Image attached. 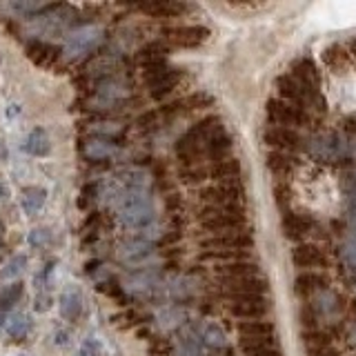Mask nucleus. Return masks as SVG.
Listing matches in <instances>:
<instances>
[{
  "label": "nucleus",
  "instance_id": "1",
  "mask_svg": "<svg viewBox=\"0 0 356 356\" xmlns=\"http://www.w3.org/2000/svg\"><path fill=\"white\" fill-rule=\"evenodd\" d=\"M116 207L120 222L129 229H147L156 220V207L147 189H122L116 194Z\"/></svg>",
  "mask_w": 356,
  "mask_h": 356
},
{
  "label": "nucleus",
  "instance_id": "2",
  "mask_svg": "<svg viewBox=\"0 0 356 356\" xmlns=\"http://www.w3.org/2000/svg\"><path fill=\"white\" fill-rule=\"evenodd\" d=\"M222 127V120L218 116H207L203 120L194 122L181 138L176 140V156L183 161V165H198L203 163V147L205 143L214 136V134Z\"/></svg>",
  "mask_w": 356,
  "mask_h": 356
},
{
  "label": "nucleus",
  "instance_id": "3",
  "mask_svg": "<svg viewBox=\"0 0 356 356\" xmlns=\"http://www.w3.org/2000/svg\"><path fill=\"white\" fill-rule=\"evenodd\" d=\"M243 205H203L198 209L200 229L209 234H225L245 227Z\"/></svg>",
  "mask_w": 356,
  "mask_h": 356
},
{
  "label": "nucleus",
  "instance_id": "4",
  "mask_svg": "<svg viewBox=\"0 0 356 356\" xmlns=\"http://www.w3.org/2000/svg\"><path fill=\"white\" fill-rule=\"evenodd\" d=\"M276 89H278V94H281V100H285V103H292L300 109L312 107V105L323 109L321 94L309 92V89H305L298 81H294L289 74H283V76L276 78Z\"/></svg>",
  "mask_w": 356,
  "mask_h": 356
},
{
  "label": "nucleus",
  "instance_id": "5",
  "mask_svg": "<svg viewBox=\"0 0 356 356\" xmlns=\"http://www.w3.org/2000/svg\"><path fill=\"white\" fill-rule=\"evenodd\" d=\"M198 198L205 205H243L245 198V187L238 181H225V183H214L207 185L198 192Z\"/></svg>",
  "mask_w": 356,
  "mask_h": 356
},
{
  "label": "nucleus",
  "instance_id": "6",
  "mask_svg": "<svg viewBox=\"0 0 356 356\" xmlns=\"http://www.w3.org/2000/svg\"><path fill=\"white\" fill-rule=\"evenodd\" d=\"M267 111V118H270L272 125L278 127H287V129H294V127H303L305 122L309 120L305 109H300L292 103H285L281 98H270L265 105Z\"/></svg>",
  "mask_w": 356,
  "mask_h": 356
},
{
  "label": "nucleus",
  "instance_id": "7",
  "mask_svg": "<svg viewBox=\"0 0 356 356\" xmlns=\"http://www.w3.org/2000/svg\"><path fill=\"white\" fill-rule=\"evenodd\" d=\"M100 38H103V29L98 25H85V27L74 29L65 40V47H63L65 58H81V56H85L87 51H92L96 47Z\"/></svg>",
  "mask_w": 356,
  "mask_h": 356
},
{
  "label": "nucleus",
  "instance_id": "8",
  "mask_svg": "<svg viewBox=\"0 0 356 356\" xmlns=\"http://www.w3.org/2000/svg\"><path fill=\"white\" fill-rule=\"evenodd\" d=\"M254 248V236L245 229L225 232V234H209L207 238L200 241V250L214 252V250H243L250 252Z\"/></svg>",
  "mask_w": 356,
  "mask_h": 356
},
{
  "label": "nucleus",
  "instance_id": "9",
  "mask_svg": "<svg viewBox=\"0 0 356 356\" xmlns=\"http://www.w3.org/2000/svg\"><path fill=\"white\" fill-rule=\"evenodd\" d=\"M309 154L314 156L316 161H323V163H334L339 161L343 152H345V143L339 134L334 131H325V134H316L314 138L309 140L307 145Z\"/></svg>",
  "mask_w": 356,
  "mask_h": 356
},
{
  "label": "nucleus",
  "instance_id": "10",
  "mask_svg": "<svg viewBox=\"0 0 356 356\" xmlns=\"http://www.w3.org/2000/svg\"><path fill=\"white\" fill-rule=\"evenodd\" d=\"M222 294L229 300H238V298H265L270 283L265 281L263 276H254V278H243V281H227L220 283Z\"/></svg>",
  "mask_w": 356,
  "mask_h": 356
},
{
  "label": "nucleus",
  "instance_id": "11",
  "mask_svg": "<svg viewBox=\"0 0 356 356\" xmlns=\"http://www.w3.org/2000/svg\"><path fill=\"white\" fill-rule=\"evenodd\" d=\"M145 81H147V85L152 89V96L161 98L165 94H170L172 89L178 85V81H181V72L167 70V67H163V63H159V65L147 67V72H145Z\"/></svg>",
  "mask_w": 356,
  "mask_h": 356
},
{
  "label": "nucleus",
  "instance_id": "12",
  "mask_svg": "<svg viewBox=\"0 0 356 356\" xmlns=\"http://www.w3.org/2000/svg\"><path fill=\"white\" fill-rule=\"evenodd\" d=\"M118 259L129 267H140L154 259V245L143 238H131L118 245Z\"/></svg>",
  "mask_w": 356,
  "mask_h": 356
},
{
  "label": "nucleus",
  "instance_id": "13",
  "mask_svg": "<svg viewBox=\"0 0 356 356\" xmlns=\"http://www.w3.org/2000/svg\"><path fill=\"white\" fill-rule=\"evenodd\" d=\"M165 38L178 47H200L209 38V29L203 25H181L165 29Z\"/></svg>",
  "mask_w": 356,
  "mask_h": 356
},
{
  "label": "nucleus",
  "instance_id": "14",
  "mask_svg": "<svg viewBox=\"0 0 356 356\" xmlns=\"http://www.w3.org/2000/svg\"><path fill=\"white\" fill-rule=\"evenodd\" d=\"M292 263L305 272H316V267L323 270V267L330 265L325 252H323L321 248H316V245H312V243L296 245V248L292 250Z\"/></svg>",
  "mask_w": 356,
  "mask_h": 356
},
{
  "label": "nucleus",
  "instance_id": "15",
  "mask_svg": "<svg viewBox=\"0 0 356 356\" xmlns=\"http://www.w3.org/2000/svg\"><path fill=\"white\" fill-rule=\"evenodd\" d=\"M263 140L265 145H270V147L278 149V152H294L298 147H303V138L298 136L296 129H287V127H278V125H272L263 131Z\"/></svg>",
  "mask_w": 356,
  "mask_h": 356
},
{
  "label": "nucleus",
  "instance_id": "16",
  "mask_svg": "<svg viewBox=\"0 0 356 356\" xmlns=\"http://www.w3.org/2000/svg\"><path fill=\"white\" fill-rule=\"evenodd\" d=\"M227 312L241 321H261L270 312V303H267V298H238L229 300Z\"/></svg>",
  "mask_w": 356,
  "mask_h": 356
},
{
  "label": "nucleus",
  "instance_id": "17",
  "mask_svg": "<svg viewBox=\"0 0 356 356\" xmlns=\"http://www.w3.org/2000/svg\"><path fill=\"white\" fill-rule=\"evenodd\" d=\"M289 76H292L294 81H298L305 89H309V92L321 94V72H318L316 63L307 58V56L292 63V67H289Z\"/></svg>",
  "mask_w": 356,
  "mask_h": 356
},
{
  "label": "nucleus",
  "instance_id": "18",
  "mask_svg": "<svg viewBox=\"0 0 356 356\" xmlns=\"http://www.w3.org/2000/svg\"><path fill=\"white\" fill-rule=\"evenodd\" d=\"M214 274L220 283L227 281H243V278H254L261 276V267L254 261H234V263H225V265H216Z\"/></svg>",
  "mask_w": 356,
  "mask_h": 356
},
{
  "label": "nucleus",
  "instance_id": "19",
  "mask_svg": "<svg viewBox=\"0 0 356 356\" xmlns=\"http://www.w3.org/2000/svg\"><path fill=\"white\" fill-rule=\"evenodd\" d=\"M74 11L67 7H54L49 14L40 16L33 27H36L40 33H60L63 29H67L74 22Z\"/></svg>",
  "mask_w": 356,
  "mask_h": 356
},
{
  "label": "nucleus",
  "instance_id": "20",
  "mask_svg": "<svg viewBox=\"0 0 356 356\" xmlns=\"http://www.w3.org/2000/svg\"><path fill=\"white\" fill-rule=\"evenodd\" d=\"M281 229L289 241H300L314 229V218L307 214H296V211H285L281 218Z\"/></svg>",
  "mask_w": 356,
  "mask_h": 356
},
{
  "label": "nucleus",
  "instance_id": "21",
  "mask_svg": "<svg viewBox=\"0 0 356 356\" xmlns=\"http://www.w3.org/2000/svg\"><path fill=\"white\" fill-rule=\"evenodd\" d=\"M327 285H330V278L321 272H300L294 278V292L303 298L323 292V289H327Z\"/></svg>",
  "mask_w": 356,
  "mask_h": 356
},
{
  "label": "nucleus",
  "instance_id": "22",
  "mask_svg": "<svg viewBox=\"0 0 356 356\" xmlns=\"http://www.w3.org/2000/svg\"><path fill=\"white\" fill-rule=\"evenodd\" d=\"M238 345L245 356H283V352L276 345V337H261V339L241 337Z\"/></svg>",
  "mask_w": 356,
  "mask_h": 356
},
{
  "label": "nucleus",
  "instance_id": "23",
  "mask_svg": "<svg viewBox=\"0 0 356 356\" xmlns=\"http://www.w3.org/2000/svg\"><path fill=\"white\" fill-rule=\"evenodd\" d=\"M243 167L236 159H225V161H216L207 167V178L216 183H225V181H238Z\"/></svg>",
  "mask_w": 356,
  "mask_h": 356
},
{
  "label": "nucleus",
  "instance_id": "24",
  "mask_svg": "<svg viewBox=\"0 0 356 356\" xmlns=\"http://www.w3.org/2000/svg\"><path fill=\"white\" fill-rule=\"evenodd\" d=\"M176 354L178 356H200V354H203V341H200V332H196L194 327H185L181 334H178Z\"/></svg>",
  "mask_w": 356,
  "mask_h": 356
},
{
  "label": "nucleus",
  "instance_id": "25",
  "mask_svg": "<svg viewBox=\"0 0 356 356\" xmlns=\"http://www.w3.org/2000/svg\"><path fill=\"white\" fill-rule=\"evenodd\" d=\"M265 165H267V170H270L272 174H276V176H287L296 167V159H294L292 154H287V152L272 149V152H267Z\"/></svg>",
  "mask_w": 356,
  "mask_h": 356
},
{
  "label": "nucleus",
  "instance_id": "26",
  "mask_svg": "<svg viewBox=\"0 0 356 356\" xmlns=\"http://www.w3.org/2000/svg\"><path fill=\"white\" fill-rule=\"evenodd\" d=\"M238 334L245 339H261V337H276V327L270 321H241L236 325Z\"/></svg>",
  "mask_w": 356,
  "mask_h": 356
},
{
  "label": "nucleus",
  "instance_id": "27",
  "mask_svg": "<svg viewBox=\"0 0 356 356\" xmlns=\"http://www.w3.org/2000/svg\"><path fill=\"white\" fill-rule=\"evenodd\" d=\"M116 181L122 189H145L149 183L147 172L136 170V167H125L116 174Z\"/></svg>",
  "mask_w": 356,
  "mask_h": 356
},
{
  "label": "nucleus",
  "instance_id": "28",
  "mask_svg": "<svg viewBox=\"0 0 356 356\" xmlns=\"http://www.w3.org/2000/svg\"><path fill=\"white\" fill-rule=\"evenodd\" d=\"M49 149H51V145H49L47 131H44L42 127L31 129L27 140H25V152L31 154V156H38V159H42V156L49 154Z\"/></svg>",
  "mask_w": 356,
  "mask_h": 356
},
{
  "label": "nucleus",
  "instance_id": "29",
  "mask_svg": "<svg viewBox=\"0 0 356 356\" xmlns=\"http://www.w3.org/2000/svg\"><path fill=\"white\" fill-rule=\"evenodd\" d=\"M44 200H47V192H44L42 187H27L25 192H22V211H25L27 216L31 214H38L42 209Z\"/></svg>",
  "mask_w": 356,
  "mask_h": 356
},
{
  "label": "nucleus",
  "instance_id": "30",
  "mask_svg": "<svg viewBox=\"0 0 356 356\" xmlns=\"http://www.w3.org/2000/svg\"><path fill=\"white\" fill-rule=\"evenodd\" d=\"M200 341H203V345H207V348H214V350L227 348L225 332H222V327L216 325V323H205L203 330H200Z\"/></svg>",
  "mask_w": 356,
  "mask_h": 356
},
{
  "label": "nucleus",
  "instance_id": "31",
  "mask_svg": "<svg viewBox=\"0 0 356 356\" xmlns=\"http://www.w3.org/2000/svg\"><path fill=\"white\" fill-rule=\"evenodd\" d=\"M203 261H216L218 265L234 263V261H250V252L243 250H214V252H200Z\"/></svg>",
  "mask_w": 356,
  "mask_h": 356
},
{
  "label": "nucleus",
  "instance_id": "32",
  "mask_svg": "<svg viewBox=\"0 0 356 356\" xmlns=\"http://www.w3.org/2000/svg\"><path fill=\"white\" fill-rule=\"evenodd\" d=\"M83 312V298L78 292H65L60 296V314L65 321H76Z\"/></svg>",
  "mask_w": 356,
  "mask_h": 356
},
{
  "label": "nucleus",
  "instance_id": "33",
  "mask_svg": "<svg viewBox=\"0 0 356 356\" xmlns=\"http://www.w3.org/2000/svg\"><path fill=\"white\" fill-rule=\"evenodd\" d=\"M140 11H147L149 16H181L183 11H187V5H181V3H145L138 7Z\"/></svg>",
  "mask_w": 356,
  "mask_h": 356
},
{
  "label": "nucleus",
  "instance_id": "34",
  "mask_svg": "<svg viewBox=\"0 0 356 356\" xmlns=\"http://www.w3.org/2000/svg\"><path fill=\"white\" fill-rule=\"evenodd\" d=\"M303 343H305V348L309 354H314V352H321V350H325V348H332V339H330V334L327 332H321V330H307L303 334Z\"/></svg>",
  "mask_w": 356,
  "mask_h": 356
},
{
  "label": "nucleus",
  "instance_id": "35",
  "mask_svg": "<svg viewBox=\"0 0 356 356\" xmlns=\"http://www.w3.org/2000/svg\"><path fill=\"white\" fill-rule=\"evenodd\" d=\"M159 285V276H156L152 270H145V272H136L129 281H127V287L131 292H147V289Z\"/></svg>",
  "mask_w": 356,
  "mask_h": 356
},
{
  "label": "nucleus",
  "instance_id": "36",
  "mask_svg": "<svg viewBox=\"0 0 356 356\" xmlns=\"http://www.w3.org/2000/svg\"><path fill=\"white\" fill-rule=\"evenodd\" d=\"M25 267H27V256L25 254L11 256V259L5 263L3 270H0V278H3V281H14V278H18L22 272H25Z\"/></svg>",
  "mask_w": 356,
  "mask_h": 356
},
{
  "label": "nucleus",
  "instance_id": "37",
  "mask_svg": "<svg viewBox=\"0 0 356 356\" xmlns=\"http://www.w3.org/2000/svg\"><path fill=\"white\" fill-rule=\"evenodd\" d=\"M178 176H181V181L187 183V185H198L207 181V165L198 163V165H185L181 172H178Z\"/></svg>",
  "mask_w": 356,
  "mask_h": 356
},
{
  "label": "nucleus",
  "instance_id": "38",
  "mask_svg": "<svg viewBox=\"0 0 356 356\" xmlns=\"http://www.w3.org/2000/svg\"><path fill=\"white\" fill-rule=\"evenodd\" d=\"M341 261L354 278H356V234L341 245Z\"/></svg>",
  "mask_w": 356,
  "mask_h": 356
},
{
  "label": "nucleus",
  "instance_id": "39",
  "mask_svg": "<svg viewBox=\"0 0 356 356\" xmlns=\"http://www.w3.org/2000/svg\"><path fill=\"white\" fill-rule=\"evenodd\" d=\"M85 154L92 161H105L111 154H116V147H111L107 140H92V143H87Z\"/></svg>",
  "mask_w": 356,
  "mask_h": 356
},
{
  "label": "nucleus",
  "instance_id": "40",
  "mask_svg": "<svg viewBox=\"0 0 356 356\" xmlns=\"http://www.w3.org/2000/svg\"><path fill=\"white\" fill-rule=\"evenodd\" d=\"M27 330H29V321H27L25 314H14L7 323V334L14 341H20L27 334Z\"/></svg>",
  "mask_w": 356,
  "mask_h": 356
},
{
  "label": "nucleus",
  "instance_id": "41",
  "mask_svg": "<svg viewBox=\"0 0 356 356\" xmlns=\"http://www.w3.org/2000/svg\"><path fill=\"white\" fill-rule=\"evenodd\" d=\"M165 58V49L161 44H149V47H145L140 54H138V60L145 65V67H152V65H159L163 63Z\"/></svg>",
  "mask_w": 356,
  "mask_h": 356
},
{
  "label": "nucleus",
  "instance_id": "42",
  "mask_svg": "<svg viewBox=\"0 0 356 356\" xmlns=\"http://www.w3.org/2000/svg\"><path fill=\"white\" fill-rule=\"evenodd\" d=\"M183 318H185V309H183V307H178V305L163 309V312H161V316H159V321H161V325H163V327H176Z\"/></svg>",
  "mask_w": 356,
  "mask_h": 356
},
{
  "label": "nucleus",
  "instance_id": "43",
  "mask_svg": "<svg viewBox=\"0 0 356 356\" xmlns=\"http://www.w3.org/2000/svg\"><path fill=\"white\" fill-rule=\"evenodd\" d=\"M341 187H343L345 196H348V203H356V170H350L343 174Z\"/></svg>",
  "mask_w": 356,
  "mask_h": 356
},
{
  "label": "nucleus",
  "instance_id": "44",
  "mask_svg": "<svg viewBox=\"0 0 356 356\" xmlns=\"http://www.w3.org/2000/svg\"><path fill=\"white\" fill-rule=\"evenodd\" d=\"M49 241H51L49 229H42V227L31 229V232H29V236H27V243L31 245V248H42V245H47Z\"/></svg>",
  "mask_w": 356,
  "mask_h": 356
},
{
  "label": "nucleus",
  "instance_id": "45",
  "mask_svg": "<svg viewBox=\"0 0 356 356\" xmlns=\"http://www.w3.org/2000/svg\"><path fill=\"white\" fill-rule=\"evenodd\" d=\"M20 294H22V285L20 283H14V289H5V294L0 296V305L3 307H7V305H11V303H16V300L20 298Z\"/></svg>",
  "mask_w": 356,
  "mask_h": 356
},
{
  "label": "nucleus",
  "instance_id": "46",
  "mask_svg": "<svg viewBox=\"0 0 356 356\" xmlns=\"http://www.w3.org/2000/svg\"><path fill=\"white\" fill-rule=\"evenodd\" d=\"M76 356H100V352L96 350V345L92 343V341H87L81 350H78V354Z\"/></svg>",
  "mask_w": 356,
  "mask_h": 356
},
{
  "label": "nucleus",
  "instance_id": "47",
  "mask_svg": "<svg viewBox=\"0 0 356 356\" xmlns=\"http://www.w3.org/2000/svg\"><path fill=\"white\" fill-rule=\"evenodd\" d=\"M51 307V298L49 296H38L36 298V309L38 312H44V309H49Z\"/></svg>",
  "mask_w": 356,
  "mask_h": 356
},
{
  "label": "nucleus",
  "instance_id": "48",
  "mask_svg": "<svg viewBox=\"0 0 356 356\" xmlns=\"http://www.w3.org/2000/svg\"><path fill=\"white\" fill-rule=\"evenodd\" d=\"M309 356H339V352L334 350V348H325V350L314 352V354H309Z\"/></svg>",
  "mask_w": 356,
  "mask_h": 356
},
{
  "label": "nucleus",
  "instance_id": "49",
  "mask_svg": "<svg viewBox=\"0 0 356 356\" xmlns=\"http://www.w3.org/2000/svg\"><path fill=\"white\" fill-rule=\"evenodd\" d=\"M350 343L356 348V325H354V330H352V334H350Z\"/></svg>",
  "mask_w": 356,
  "mask_h": 356
},
{
  "label": "nucleus",
  "instance_id": "50",
  "mask_svg": "<svg viewBox=\"0 0 356 356\" xmlns=\"http://www.w3.org/2000/svg\"><path fill=\"white\" fill-rule=\"evenodd\" d=\"M5 196H7V192H5V187H3V185H0V200H3Z\"/></svg>",
  "mask_w": 356,
  "mask_h": 356
},
{
  "label": "nucleus",
  "instance_id": "51",
  "mask_svg": "<svg viewBox=\"0 0 356 356\" xmlns=\"http://www.w3.org/2000/svg\"><path fill=\"white\" fill-rule=\"evenodd\" d=\"M3 323H5V314L0 312V327H3Z\"/></svg>",
  "mask_w": 356,
  "mask_h": 356
},
{
  "label": "nucleus",
  "instance_id": "52",
  "mask_svg": "<svg viewBox=\"0 0 356 356\" xmlns=\"http://www.w3.org/2000/svg\"><path fill=\"white\" fill-rule=\"evenodd\" d=\"M352 51H354V56H356V40L352 42Z\"/></svg>",
  "mask_w": 356,
  "mask_h": 356
},
{
  "label": "nucleus",
  "instance_id": "53",
  "mask_svg": "<svg viewBox=\"0 0 356 356\" xmlns=\"http://www.w3.org/2000/svg\"><path fill=\"white\" fill-rule=\"evenodd\" d=\"M354 156H356V143H354Z\"/></svg>",
  "mask_w": 356,
  "mask_h": 356
}]
</instances>
